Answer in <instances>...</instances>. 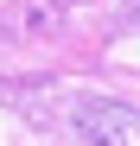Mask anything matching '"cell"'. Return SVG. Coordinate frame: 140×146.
I'll use <instances>...</instances> for the list:
<instances>
[{
    "label": "cell",
    "instance_id": "6da1fadb",
    "mask_svg": "<svg viewBox=\"0 0 140 146\" xmlns=\"http://www.w3.org/2000/svg\"><path fill=\"white\" fill-rule=\"evenodd\" d=\"M77 133L89 146H140V108L83 95V102H77Z\"/></svg>",
    "mask_w": 140,
    "mask_h": 146
},
{
    "label": "cell",
    "instance_id": "7a4b0ae2",
    "mask_svg": "<svg viewBox=\"0 0 140 146\" xmlns=\"http://www.w3.org/2000/svg\"><path fill=\"white\" fill-rule=\"evenodd\" d=\"M127 7H134V13H140V0H127Z\"/></svg>",
    "mask_w": 140,
    "mask_h": 146
}]
</instances>
